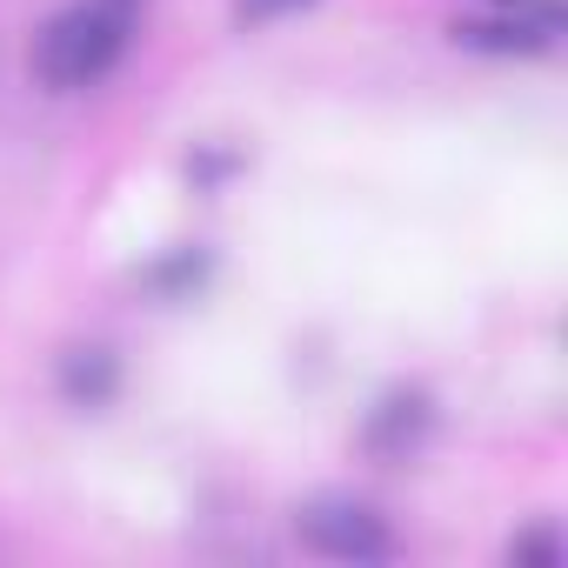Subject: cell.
<instances>
[{
  "label": "cell",
  "mask_w": 568,
  "mask_h": 568,
  "mask_svg": "<svg viewBox=\"0 0 568 568\" xmlns=\"http://www.w3.org/2000/svg\"><path fill=\"white\" fill-rule=\"evenodd\" d=\"M422 428H428V402H422V395H395V402H382V408L368 415L362 442H368V455H382V462H408V455L422 448Z\"/></svg>",
  "instance_id": "cell-4"
},
{
  "label": "cell",
  "mask_w": 568,
  "mask_h": 568,
  "mask_svg": "<svg viewBox=\"0 0 568 568\" xmlns=\"http://www.w3.org/2000/svg\"><path fill=\"white\" fill-rule=\"evenodd\" d=\"M508 555H535V561H561V535L555 528H535V535H515Z\"/></svg>",
  "instance_id": "cell-7"
},
{
  "label": "cell",
  "mask_w": 568,
  "mask_h": 568,
  "mask_svg": "<svg viewBox=\"0 0 568 568\" xmlns=\"http://www.w3.org/2000/svg\"><path fill=\"white\" fill-rule=\"evenodd\" d=\"M128 41H134V0H74L34 34L28 74L48 94H88L121 68Z\"/></svg>",
  "instance_id": "cell-1"
},
{
  "label": "cell",
  "mask_w": 568,
  "mask_h": 568,
  "mask_svg": "<svg viewBox=\"0 0 568 568\" xmlns=\"http://www.w3.org/2000/svg\"><path fill=\"white\" fill-rule=\"evenodd\" d=\"M121 382H128V368H121V355H114L108 342H74V348H61V362H54V395H61L74 415L114 408Z\"/></svg>",
  "instance_id": "cell-3"
},
{
  "label": "cell",
  "mask_w": 568,
  "mask_h": 568,
  "mask_svg": "<svg viewBox=\"0 0 568 568\" xmlns=\"http://www.w3.org/2000/svg\"><path fill=\"white\" fill-rule=\"evenodd\" d=\"M201 281H207V254H168V261L148 267V288H154L161 302H187Z\"/></svg>",
  "instance_id": "cell-5"
},
{
  "label": "cell",
  "mask_w": 568,
  "mask_h": 568,
  "mask_svg": "<svg viewBox=\"0 0 568 568\" xmlns=\"http://www.w3.org/2000/svg\"><path fill=\"white\" fill-rule=\"evenodd\" d=\"M295 541L322 561H342V568H375V561L402 555V535L388 528V515L368 508V501H348V495L302 501L295 508Z\"/></svg>",
  "instance_id": "cell-2"
},
{
  "label": "cell",
  "mask_w": 568,
  "mask_h": 568,
  "mask_svg": "<svg viewBox=\"0 0 568 568\" xmlns=\"http://www.w3.org/2000/svg\"><path fill=\"white\" fill-rule=\"evenodd\" d=\"M302 8H315V0H227V14H234V28H274V21H295Z\"/></svg>",
  "instance_id": "cell-6"
}]
</instances>
